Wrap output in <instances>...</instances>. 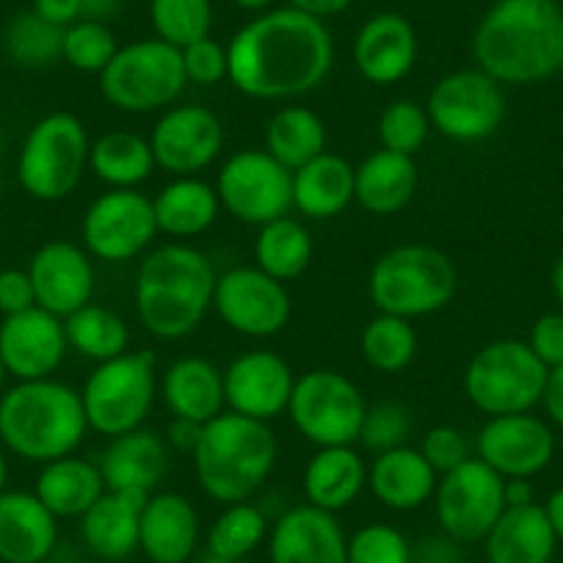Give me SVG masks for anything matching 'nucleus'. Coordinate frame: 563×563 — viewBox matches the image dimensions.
I'll use <instances>...</instances> for the list:
<instances>
[{
	"label": "nucleus",
	"instance_id": "f257e3e1",
	"mask_svg": "<svg viewBox=\"0 0 563 563\" xmlns=\"http://www.w3.org/2000/svg\"><path fill=\"white\" fill-rule=\"evenodd\" d=\"M230 84L252 100H296L316 91L334 67L327 23L290 7L249 20L227 45Z\"/></svg>",
	"mask_w": 563,
	"mask_h": 563
},
{
	"label": "nucleus",
	"instance_id": "f03ea898",
	"mask_svg": "<svg viewBox=\"0 0 563 563\" xmlns=\"http://www.w3.org/2000/svg\"><path fill=\"white\" fill-rule=\"evenodd\" d=\"M475 67L500 86H536L563 69V12L555 0H495L473 34Z\"/></svg>",
	"mask_w": 563,
	"mask_h": 563
},
{
	"label": "nucleus",
	"instance_id": "7ed1b4c3",
	"mask_svg": "<svg viewBox=\"0 0 563 563\" xmlns=\"http://www.w3.org/2000/svg\"><path fill=\"white\" fill-rule=\"evenodd\" d=\"M213 260L186 241L150 249L133 282L135 318L155 340L175 343L202 327L213 310Z\"/></svg>",
	"mask_w": 563,
	"mask_h": 563
},
{
	"label": "nucleus",
	"instance_id": "20e7f679",
	"mask_svg": "<svg viewBox=\"0 0 563 563\" xmlns=\"http://www.w3.org/2000/svg\"><path fill=\"white\" fill-rule=\"evenodd\" d=\"M89 434L80 389L58 382H18L0 393V445L23 462L73 456Z\"/></svg>",
	"mask_w": 563,
	"mask_h": 563
},
{
	"label": "nucleus",
	"instance_id": "39448f33",
	"mask_svg": "<svg viewBox=\"0 0 563 563\" xmlns=\"http://www.w3.org/2000/svg\"><path fill=\"white\" fill-rule=\"evenodd\" d=\"M279 456V445L268 422L221 411L205 422L202 440L194 451V473L199 489L221 506L246 503L263 489Z\"/></svg>",
	"mask_w": 563,
	"mask_h": 563
},
{
	"label": "nucleus",
	"instance_id": "423d86ee",
	"mask_svg": "<svg viewBox=\"0 0 563 563\" xmlns=\"http://www.w3.org/2000/svg\"><path fill=\"white\" fill-rule=\"evenodd\" d=\"M459 290V268L442 249L426 243H400L373 263L367 296L387 316L429 318L445 310Z\"/></svg>",
	"mask_w": 563,
	"mask_h": 563
},
{
	"label": "nucleus",
	"instance_id": "0eeeda50",
	"mask_svg": "<svg viewBox=\"0 0 563 563\" xmlns=\"http://www.w3.org/2000/svg\"><path fill=\"white\" fill-rule=\"evenodd\" d=\"M91 139L69 111H53L31 124L18 155V183L36 202H62L89 169Z\"/></svg>",
	"mask_w": 563,
	"mask_h": 563
},
{
	"label": "nucleus",
	"instance_id": "6e6552de",
	"mask_svg": "<svg viewBox=\"0 0 563 563\" xmlns=\"http://www.w3.org/2000/svg\"><path fill=\"white\" fill-rule=\"evenodd\" d=\"M158 398V373L153 351H124L117 360L100 362L80 387L89 431L122 437L144 426Z\"/></svg>",
	"mask_w": 563,
	"mask_h": 563
},
{
	"label": "nucleus",
	"instance_id": "1a4fd4ad",
	"mask_svg": "<svg viewBox=\"0 0 563 563\" xmlns=\"http://www.w3.org/2000/svg\"><path fill=\"white\" fill-rule=\"evenodd\" d=\"M547 376L528 340H492L464 367V395L486 417L522 415L541 406Z\"/></svg>",
	"mask_w": 563,
	"mask_h": 563
},
{
	"label": "nucleus",
	"instance_id": "9d476101",
	"mask_svg": "<svg viewBox=\"0 0 563 563\" xmlns=\"http://www.w3.org/2000/svg\"><path fill=\"white\" fill-rule=\"evenodd\" d=\"M97 78L108 106L122 113L166 111L180 100L188 86L183 53L158 36L119 47Z\"/></svg>",
	"mask_w": 563,
	"mask_h": 563
},
{
	"label": "nucleus",
	"instance_id": "9b49d317",
	"mask_svg": "<svg viewBox=\"0 0 563 563\" xmlns=\"http://www.w3.org/2000/svg\"><path fill=\"white\" fill-rule=\"evenodd\" d=\"M367 400L345 373L332 367H312L296 376L285 415L294 429L316 448L356 445Z\"/></svg>",
	"mask_w": 563,
	"mask_h": 563
},
{
	"label": "nucleus",
	"instance_id": "f8f14e48",
	"mask_svg": "<svg viewBox=\"0 0 563 563\" xmlns=\"http://www.w3.org/2000/svg\"><path fill=\"white\" fill-rule=\"evenodd\" d=\"M221 210L241 224L263 227L294 208V172L265 150H238L221 164L216 177Z\"/></svg>",
	"mask_w": 563,
	"mask_h": 563
},
{
	"label": "nucleus",
	"instance_id": "ddd939ff",
	"mask_svg": "<svg viewBox=\"0 0 563 563\" xmlns=\"http://www.w3.org/2000/svg\"><path fill=\"white\" fill-rule=\"evenodd\" d=\"M158 235L153 197L139 188H108L86 208L80 221V238L91 260L128 263L144 257Z\"/></svg>",
	"mask_w": 563,
	"mask_h": 563
},
{
	"label": "nucleus",
	"instance_id": "4468645a",
	"mask_svg": "<svg viewBox=\"0 0 563 563\" xmlns=\"http://www.w3.org/2000/svg\"><path fill=\"white\" fill-rule=\"evenodd\" d=\"M426 111L437 133L459 144H475L500 130L506 119V91L484 69H456L437 80Z\"/></svg>",
	"mask_w": 563,
	"mask_h": 563
},
{
	"label": "nucleus",
	"instance_id": "2eb2a0df",
	"mask_svg": "<svg viewBox=\"0 0 563 563\" xmlns=\"http://www.w3.org/2000/svg\"><path fill=\"white\" fill-rule=\"evenodd\" d=\"M434 511L442 533L459 544L484 541L492 525L506 511V478L478 456L467 459L451 473L440 475Z\"/></svg>",
	"mask_w": 563,
	"mask_h": 563
},
{
	"label": "nucleus",
	"instance_id": "dca6fc26",
	"mask_svg": "<svg viewBox=\"0 0 563 563\" xmlns=\"http://www.w3.org/2000/svg\"><path fill=\"white\" fill-rule=\"evenodd\" d=\"M213 310L221 323L241 338L265 340L288 327L294 301L285 282L257 265H235L216 279Z\"/></svg>",
	"mask_w": 563,
	"mask_h": 563
},
{
	"label": "nucleus",
	"instance_id": "f3484780",
	"mask_svg": "<svg viewBox=\"0 0 563 563\" xmlns=\"http://www.w3.org/2000/svg\"><path fill=\"white\" fill-rule=\"evenodd\" d=\"M150 147L158 169L172 177H199L224 150V124L205 106H172L155 122Z\"/></svg>",
	"mask_w": 563,
	"mask_h": 563
},
{
	"label": "nucleus",
	"instance_id": "a211bd4d",
	"mask_svg": "<svg viewBox=\"0 0 563 563\" xmlns=\"http://www.w3.org/2000/svg\"><path fill=\"white\" fill-rule=\"evenodd\" d=\"M475 456L503 478H533L555 459V434L533 411L489 417L475 437Z\"/></svg>",
	"mask_w": 563,
	"mask_h": 563
},
{
	"label": "nucleus",
	"instance_id": "6ab92c4d",
	"mask_svg": "<svg viewBox=\"0 0 563 563\" xmlns=\"http://www.w3.org/2000/svg\"><path fill=\"white\" fill-rule=\"evenodd\" d=\"M296 373L276 351L252 349L224 367L227 411L271 422L288 411Z\"/></svg>",
	"mask_w": 563,
	"mask_h": 563
},
{
	"label": "nucleus",
	"instance_id": "aec40b11",
	"mask_svg": "<svg viewBox=\"0 0 563 563\" xmlns=\"http://www.w3.org/2000/svg\"><path fill=\"white\" fill-rule=\"evenodd\" d=\"M64 321L42 307L7 316L0 321V360L18 382L53 378L67 360Z\"/></svg>",
	"mask_w": 563,
	"mask_h": 563
},
{
	"label": "nucleus",
	"instance_id": "412c9836",
	"mask_svg": "<svg viewBox=\"0 0 563 563\" xmlns=\"http://www.w3.org/2000/svg\"><path fill=\"white\" fill-rule=\"evenodd\" d=\"M29 274L34 282L36 307L62 321L89 305L95 296L97 274L91 254L73 241L42 243L31 257Z\"/></svg>",
	"mask_w": 563,
	"mask_h": 563
},
{
	"label": "nucleus",
	"instance_id": "4be33fe9",
	"mask_svg": "<svg viewBox=\"0 0 563 563\" xmlns=\"http://www.w3.org/2000/svg\"><path fill=\"white\" fill-rule=\"evenodd\" d=\"M265 544L271 563H349V536L338 514L310 503L279 514Z\"/></svg>",
	"mask_w": 563,
	"mask_h": 563
},
{
	"label": "nucleus",
	"instance_id": "5701e85b",
	"mask_svg": "<svg viewBox=\"0 0 563 563\" xmlns=\"http://www.w3.org/2000/svg\"><path fill=\"white\" fill-rule=\"evenodd\" d=\"M417 51L415 25L398 12H378L354 36L356 73L373 86H393L415 69Z\"/></svg>",
	"mask_w": 563,
	"mask_h": 563
},
{
	"label": "nucleus",
	"instance_id": "b1692460",
	"mask_svg": "<svg viewBox=\"0 0 563 563\" xmlns=\"http://www.w3.org/2000/svg\"><path fill=\"white\" fill-rule=\"evenodd\" d=\"M97 464H100L106 489L155 495L169 473L172 448L166 445L164 434L141 426V429L108 440Z\"/></svg>",
	"mask_w": 563,
	"mask_h": 563
},
{
	"label": "nucleus",
	"instance_id": "393cba45",
	"mask_svg": "<svg viewBox=\"0 0 563 563\" xmlns=\"http://www.w3.org/2000/svg\"><path fill=\"white\" fill-rule=\"evenodd\" d=\"M202 525L194 503L180 492H155L141 511L139 550L150 563H188L199 550Z\"/></svg>",
	"mask_w": 563,
	"mask_h": 563
},
{
	"label": "nucleus",
	"instance_id": "a878e982",
	"mask_svg": "<svg viewBox=\"0 0 563 563\" xmlns=\"http://www.w3.org/2000/svg\"><path fill=\"white\" fill-rule=\"evenodd\" d=\"M150 495L141 492H102L100 500L78 519L84 547L106 563H122L139 552L141 511Z\"/></svg>",
	"mask_w": 563,
	"mask_h": 563
},
{
	"label": "nucleus",
	"instance_id": "bb28decb",
	"mask_svg": "<svg viewBox=\"0 0 563 563\" xmlns=\"http://www.w3.org/2000/svg\"><path fill=\"white\" fill-rule=\"evenodd\" d=\"M58 544V519L25 489L0 495V563H45Z\"/></svg>",
	"mask_w": 563,
	"mask_h": 563
},
{
	"label": "nucleus",
	"instance_id": "cd10ccee",
	"mask_svg": "<svg viewBox=\"0 0 563 563\" xmlns=\"http://www.w3.org/2000/svg\"><path fill=\"white\" fill-rule=\"evenodd\" d=\"M440 475L426 462L420 448L400 445L373 456L367 467V486L373 497L389 511H415L434 500Z\"/></svg>",
	"mask_w": 563,
	"mask_h": 563
},
{
	"label": "nucleus",
	"instance_id": "c85d7f7f",
	"mask_svg": "<svg viewBox=\"0 0 563 563\" xmlns=\"http://www.w3.org/2000/svg\"><path fill=\"white\" fill-rule=\"evenodd\" d=\"M158 395L172 417L210 422L227 411L224 371L205 356H180L158 378Z\"/></svg>",
	"mask_w": 563,
	"mask_h": 563
},
{
	"label": "nucleus",
	"instance_id": "c756f323",
	"mask_svg": "<svg viewBox=\"0 0 563 563\" xmlns=\"http://www.w3.org/2000/svg\"><path fill=\"white\" fill-rule=\"evenodd\" d=\"M365 486L367 464L354 445L318 448L301 473L307 503L329 514L354 506Z\"/></svg>",
	"mask_w": 563,
	"mask_h": 563
},
{
	"label": "nucleus",
	"instance_id": "7c9ffc66",
	"mask_svg": "<svg viewBox=\"0 0 563 563\" xmlns=\"http://www.w3.org/2000/svg\"><path fill=\"white\" fill-rule=\"evenodd\" d=\"M555 547V530L539 503L506 508L484 539L489 563H550Z\"/></svg>",
	"mask_w": 563,
	"mask_h": 563
},
{
	"label": "nucleus",
	"instance_id": "2f4dec72",
	"mask_svg": "<svg viewBox=\"0 0 563 563\" xmlns=\"http://www.w3.org/2000/svg\"><path fill=\"white\" fill-rule=\"evenodd\" d=\"M417 183L415 158L376 150L354 169V202L371 216L400 213L415 199Z\"/></svg>",
	"mask_w": 563,
	"mask_h": 563
},
{
	"label": "nucleus",
	"instance_id": "473e14b6",
	"mask_svg": "<svg viewBox=\"0 0 563 563\" xmlns=\"http://www.w3.org/2000/svg\"><path fill=\"white\" fill-rule=\"evenodd\" d=\"M106 492L100 464L73 456L42 464L34 481V495L56 519H80Z\"/></svg>",
	"mask_w": 563,
	"mask_h": 563
},
{
	"label": "nucleus",
	"instance_id": "72a5a7b5",
	"mask_svg": "<svg viewBox=\"0 0 563 563\" xmlns=\"http://www.w3.org/2000/svg\"><path fill=\"white\" fill-rule=\"evenodd\" d=\"M153 208L158 232L175 241L205 235L221 213L216 186L202 177H172L153 197Z\"/></svg>",
	"mask_w": 563,
	"mask_h": 563
},
{
	"label": "nucleus",
	"instance_id": "f704fd0d",
	"mask_svg": "<svg viewBox=\"0 0 563 563\" xmlns=\"http://www.w3.org/2000/svg\"><path fill=\"white\" fill-rule=\"evenodd\" d=\"M354 169L343 155L321 153L294 172V208L305 219L327 221L354 202Z\"/></svg>",
	"mask_w": 563,
	"mask_h": 563
},
{
	"label": "nucleus",
	"instance_id": "c9c22d12",
	"mask_svg": "<svg viewBox=\"0 0 563 563\" xmlns=\"http://www.w3.org/2000/svg\"><path fill=\"white\" fill-rule=\"evenodd\" d=\"M150 139L133 130H108L91 141L89 172L108 188H139L155 175Z\"/></svg>",
	"mask_w": 563,
	"mask_h": 563
},
{
	"label": "nucleus",
	"instance_id": "e433bc0d",
	"mask_svg": "<svg viewBox=\"0 0 563 563\" xmlns=\"http://www.w3.org/2000/svg\"><path fill=\"white\" fill-rule=\"evenodd\" d=\"M327 122L305 106L279 108L265 124V153L274 155L290 172L327 153Z\"/></svg>",
	"mask_w": 563,
	"mask_h": 563
},
{
	"label": "nucleus",
	"instance_id": "4c0bfd02",
	"mask_svg": "<svg viewBox=\"0 0 563 563\" xmlns=\"http://www.w3.org/2000/svg\"><path fill=\"white\" fill-rule=\"evenodd\" d=\"M312 235L305 221L294 216L268 221L257 227L254 238V265L279 282H294L310 268L312 263Z\"/></svg>",
	"mask_w": 563,
	"mask_h": 563
},
{
	"label": "nucleus",
	"instance_id": "58836bf2",
	"mask_svg": "<svg viewBox=\"0 0 563 563\" xmlns=\"http://www.w3.org/2000/svg\"><path fill=\"white\" fill-rule=\"evenodd\" d=\"M69 351L91 362H108L130 351V327L119 312L89 301L86 307L64 318Z\"/></svg>",
	"mask_w": 563,
	"mask_h": 563
},
{
	"label": "nucleus",
	"instance_id": "ea45409f",
	"mask_svg": "<svg viewBox=\"0 0 563 563\" xmlns=\"http://www.w3.org/2000/svg\"><path fill=\"white\" fill-rule=\"evenodd\" d=\"M268 530L271 525L263 508L254 506L252 500L232 503L221 508L219 517L210 522L205 547H208V555L219 558L221 563H241L263 541H268Z\"/></svg>",
	"mask_w": 563,
	"mask_h": 563
},
{
	"label": "nucleus",
	"instance_id": "a19ab883",
	"mask_svg": "<svg viewBox=\"0 0 563 563\" xmlns=\"http://www.w3.org/2000/svg\"><path fill=\"white\" fill-rule=\"evenodd\" d=\"M362 360L384 376L404 373L417 356V332L415 323L406 318L378 312L365 323L360 338Z\"/></svg>",
	"mask_w": 563,
	"mask_h": 563
},
{
	"label": "nucleus",
	"instance_id": "79ce46f5",
	"mask_svg": "<svg viewBox=\"0 0 563 563\" xmlns=\"http://www.w3.org/2000/svg\"><path fill=\"white\" fill-rule=\"evenodd\" d=\"M3 51H7L9 62L23 69L53 67L56 62H62L64 29L42 20L34 9L20 12L7 23Z\"/></svg>",
	"mask_w": 563,
	"mask_h": 563
},
{
	"label": "nucleus",
	"instance_id": "37998d69",
	"mask_svg": "<svg viewBox=\"0 0 563 563\" xmlns=\"http://www.w3.org/2000/svg\"><path fill=\"white\" fill-rule=\"evenodd\" d=\"M150 23L161 42L183 51L210 36L213 3L210 0H150Z\"/></svg>",
	"mask_w": 563,
	"mask_h": 563
},
{
	"label": "nucleus",
	"instance_id": "c03bdc74",
	"mask_svg": "<svg viewBox=\"0 0 563 563\" xmlns=\"http://www.w3.org/2000/svg\"><path fill=\"white\" fill-rule=\"evenodd\" d=\"M431 119L426 106L415 100H393L378 117V144L389 153L415 158L431 135Z\"/></svg>",
	"mask_w": 563,
	"mask_h": 563
},
{
	"label": "nucleus",
	"instance_id": "a18cd8bd",
	"mask_svg": "<svg viewBox=\"0 0 563 563\" xmlns=\"http://www.w3.org/2000/svg\"><path fill=\"white\" fill-rule=\"evenodd\" d=\"M119 42L108 23L95 20H78L75 25L64 29V53L62 62L86 75H100L117 56Z\"/></svg>",
	"mask_w": 563,
	"mask_h": 563
},
{
	"label": "nucleus",
	"instance_id": "49530a36",
	"mask_svg": "<svg viewBox=\"0 0 563 563\" xmlns=\"http://www.w3.org/2000/svg\"><path fill=\"white\" fill-rule=\"evenodd\" d=\"M411 431H415V417H411L409 406L400 400H378V404L367 406L360 429V445L378 456L393 448L409 445Z\"/></svg>",
	"mask_w": 563,
	"mask_h": 563
},
{
	"label": "nucleus",
	"instance_id": "de8ad7c7",
	"mask_svg": "<svg viewBox=\"0 0 563 563\" xmlns=\"http://www.w3.org/2000/svg\"><path fill=\"white\" fill-rule=\"evenodd\" d=\"M349 563H411V544L395 525H362L349 536Z\"/></svg>",
	"mask_w": 563,
	"mask_h": 563
},
{
	"label": "nucleus",
	"instance_id": "09e8293b",
	"mask_svg": "<svg viewBox=\"0 0 563 563\" xmlns=\"http://www.w3.org/2000/svg\"><path fill=\"white\" fill-rule=\"evenodd\" d=\"M180 53L188 84L210 89V86H219L221 80H230V56H227V45L216 42L213 36H205V40L183 47Z\"/></svg>",
	"mask_w": 563,
	"mask_h": 563
},
{
	"label": "nucleus",
	"instance_id": "8fccbe9b",
	"mask_svg": "<svg viewBox=\"0 0 563 563\" xmlns=\"http://www.w3.org/2000/svg\"><path fill=\"white\" fill-rule=\"evenodd\" d=\"M420 453L426 462L437 470V475H445L473 459V448H470L467 434L456 426H434L422 434Z\"/></svg>",
	"mask_w": 563,
	"mask_h": 563
},
{
	"label": "nucleus",
	"instance_id": "3c124183",
	"mask_svg": "<svg viewBox=\"0 0 563 563\" xmlns=\"http://www.w3.org/2000/svg\"><path fill=\"white\" fill-rule=\"evenodd\" d=\"M528 345L547 371L563 365V312H544L530 327Z\"/></svg>",
	"mask_w": 563,
	"mask_h": 563
},
{
	"label": "nucleus",
	"instance_id": "603ef678",
	"mask_svg": "<svg viewBox=\"0 0 563 563\" xmlns=\"http://www.w3.org/2000/svg\"><path fill=\"white\" fill-rule=\"evenodd\" d=\"M31 307H36V294L29 268L0 271V316H18Z\"/></svg>",
	"mask_w": 563,
	"mask_h": 563
},
{
	"label": "nucleus",
	"instance_id": "864d4df0",
	"mask_svg": "<svg viewBox=\"0 0 563 563\" xmlns=\"http://www.w3.org/2000/svg\"><path fill=\"white\" fill-rule=\"evenodd\" d=\"M202 422L186 420V417H172V422L166 426L164 440L175 453H188V456H194L199 440H202Z\"/></svg>",
	"mask_w": 563,
	"mask_h": 563
},
{
	"label": "nucleus",
	"instance_id": "5fc2aeb1",
	"mask_svg": "<svg viewBox=\"0 0 563 563\" xmlns=\"http://www.w3.org/2000/svg\"><path fill=\"white\" fill-rule=\"evenodd\" d=\"M34 12L58 29H69L80 20V0H34Z\"/></svg>",
	"mask_w": 563,
	"mask_h": 563
},
{
	"label": "nucleus",
	"instance_id": "6e6d98bb",
	"mask_svg": "<svg viewBox=\"0 0 563 563\" xmlns=\"http://www.w3.org/2000/svg\"><path fill=\"white\" fill-rule=\"evenodd\" d=\"M541 409H544L547 420L558 429H563V365L552 367L547 376L544 395H541Z\"/></svg>",
	"mask_w": 563,
	"mask_h": 563
},
{
	"label": "nucleus",
	"instance_id": "4d7b16f0",
	"mask_svg": "<svg viewBox=\"0 0 563 563\" xmlns=\"http://www.w3.org/2000/svg\"><path fill=\"white\" fill-rule=\"evenodd\" d=\"M351 3H354V0H288L290 9L307 14V18L321 20V23H327V20L349 12Z\"/></svg>",
	"mask_w": 563,
	"mask_h": 563
},
{
	"label": "nucleus",
	"instance_id": "13d9d810",
	"mask_svg": "<svg viewBox=\"0 0 563 563\" xmlns=\"http://www.w3.org/2000/svg\"><path fill=\"white\" fill-rule=\"evenodd\" d=\"M124 0H80V20L111 23L122 12Z\"/></svg>",
	"mask_w": 563,
	"mask_h": 563
},
{
	"label": "nucleus",
	"instance_id": "bf43d9fd",
	"mask_svg": "<svg viewBox=\"0 0 563 563\" xmlns=\"http://www.w3.org/2000/svg\"><path fill=\"white\" fill-rule=\"evenodd\" d=\"M536 503V492L530 478H506V508Z\"/></svg>",
	"mask_w": 563,
	"mask_h": 563
},
{
	"label": "nucleus",
	"instance_id": "052dcab7",
	"mask_svg": "<svg viewBox=\"0 0 563 563\" xmlns=\"http://www.w3.org/2000/svg\"><path fill=\"white\" fill-rule=\"evenodd\" d=\"M544 511H547V519H550L552 530H555V539L563 541V486H558V489L547 497Z\"/></svg>",
	"mask_w": 563,
	"mask_h": 563
},
{
	"label": "nucleus",
	"instance_id": "680f3d73",
	"mask_svg": "<svg viewBox=\"0 0 563 563\" xmlns=\"http://www.w3.org/2000/svg\"><path fill=\"white\" fill-rule=\"evenodd\" d=\"M276 0H232V7H238L241 12H249V14H263L268 12V9H274Z\"/></svg>",
	"mask_w": 563,
	"mask_h": 563
},
{
	"label": "nucleus",
	"instance_id": "e2e57ef3",
	"mask_svg": "<svg viewBox=\"0 0 563 563\" xmlns=\"http://www.w3.org/2000/svg\"><path fill=\"white\" fill-rule=\"evenodd\" d=\"M550 282H552V294H555L558 305L563 307V252L558 254L555 265H552V276H550Z\"/></svg>",
	"mask_w": 563,
	"mask_h": 563
},
{
	"label": "nucleus",
	"instance_id": "0e129e2a",
	"mask_svg": "<svg viewBox=\"0 0 563 563\" xmlns=\"http://www.w3.org/2000/svg\"><path fill=\"white\" fill-rule=\"evenodd\" d=\"M9 486V459H7V451L0 448V495L7 492Z\"/></svg>",
	"mask_w": 563,
	"mask_h": 563
},
{
	"label": "nucleus",
	"instance_id": "69168bd1",
	"mask_svg": "<svg viewBox=\"0 0 563 563\" xmlns=\"http://www.w3.org/2000/svg\"><path fill=\"white\" fill-rule=\"evenodd\" d=\"M7 378H9L7 365H3V360H0V393H3V389H7Z\"/></svg>",
	"mask_w": 563,
	"mask_h": 563
},
{
	"label": "nucleus",
	"instance_id": "338daca9",
	"mask_svg": "<svg viewBox=\"0 0 563 563\" xmlns=\"http://www.w3.org/2000/svg\"><path fill=\"white\" fill-rule=\"evenodd\" d=\"M3 153H7V139H3V128H0V161H3Z\"/></svg>",
	"mask_w": 563,
	"mask_h": 563
}]
</instances>
